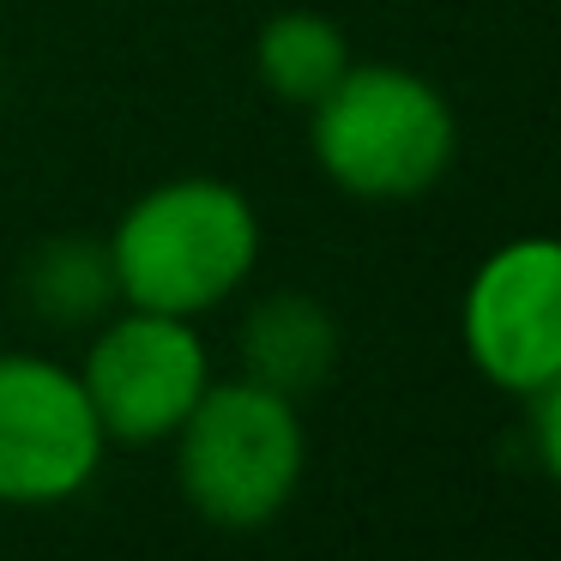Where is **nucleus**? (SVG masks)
Returning <instances> with one entry per match:
<instances>
[{"mask_svg": "<svg viewBox=\"0 0 561 561\" xmlns=\"http://www.w3.org/2000/svg\"><path fill=\"white\" fill-rule=\"evenodd\" d=\"M25 302L49 327H85V320L110 314V302H122L115 296L110 242H91V236L43 242L25 266Z\"/></svg>", "mask_w": 561, "mask_h": 561, "instance_id": "obj_9", "label": "nucleus"}, {"mask_svg": "<svg viewBox=\"0 0 561 561\" xmlns=\"http://www.w3.org/2000/svg\"><path fill=\"white\" fill-rule=\"evenodd\" d=\"M531 453L561 483V375L549 380L543 392H531Z\"/></svg>", "mask_w": 561, "mask_h": 561, "instance_id": "obj_10", "label": "nucleus"}, {"mask_svg": "<svg viewBox=\"0 0 561 561\" xmlns=\"http://www.w3.org/2000/svg\"><path fill=\"white\" fill-rule=\"evenodd\" d=\"M260 260V211L236 182L175 175L122 211L110 236L115 296L127 308L199 320L230 302Z\"/></svg>", "mask_w": 561, "mask_h": 561, "instance_id": "obj_1", "label": "nucleus"}, {"mask_svg": "<svg viewBox=\"0 0 561 561\" xmlns=\"http://www.w3.org/2000/svg\"><path fill=\"white\" fill-rule=\"evenodd\" d=\"M308 151L351 199H416L453 170L459 122L440 85L392 61H351L308 110Z\"/></svg>", "mask_w": 561, "mask_h": 561, "instance_id": "obj_2", "label": "nucleus"}, {"mask_svg": "<svg viewBox=\"0 0 561 561\" xmlns=\"http://www.w3.org/2000/svg\"><path fill=\"white\" fill-rule=\"evenodd\" d=\"M308 471L302 404L260 380H211L206 399L175 428V483L199 519L254 531L278 519Z\"/></svg>", "mask_w": 561, "mask_h": 561, "instance_id": "obj_3", "label": "nucleus"}, {"mask_svg": "<svg viewBox=\"0 0 561 561\" xmlns=\"http://www.w3.org/2000/svg\"><path fill=\"white\" fill-rule=\"evenodd\" d=\"M339 363V320L314 296H266L242 320V375L302 404Z\"/></svg>", "mask_w": 561, "mask_h": 561, "instance_id": "obj_7", "label": "nucleus"}, {"mask_svg": "<svg viewBox=\"0 0 561 561\" xmlns=\"http://www.w3.org/2000/svg\"><path fill=\"white\" fill-rule=\"evenodd\" d=\"M459 339L489 387L531 399L561 375V236H513L471 272Z\"/></svg>", "mask_w": 561, "mask_h": 561, "instance_id": "obj_6", "label": "nucleus"}, {"mask_svg": "<svg viewBox=\"0 0 561 561\" xmlns=\"http://www.w3.org/2000/svg\"><path fill=\"white\" fill-rule=\"evenodd\" d=\"M79 380L115 447H158L175 440L187 411L206 399L211 356L194 320L122 302V314H110V327L91 339Z\"/></svg>", "mask_w": 561, "mask_h": 561, "instance_id": "obj_5", "label": "nucleus"}, {"mask_svg": "<svg viewBox=\"0 0 561 561\" xmlns=\"http://www.w3.org/2000/svg\"><path fill=\"white\" fill-rule=\"evenodd\" d=\"M98 411L79 368L31 351H0V507H61L103 471Z\"/></svg>", "mask_w": 561, "mask_h": 561, "instance_id": "obj_4", "label": "nucleus"}, {"mask_svg": "<svg viewBox=\"0 0 561 561\" xmlns=\"http://www.w3.org/2000/svg\"><path fill=\"white\" fill-rule=\"evenodd\" d=\"M351 67V37L327 13H272L254 37V73L290 110H314Z\"/></svg>", "mask_w": 561, "mask_h": 561, "instance_id": "obj_8", "label": "nucleus"}]
</instances>
